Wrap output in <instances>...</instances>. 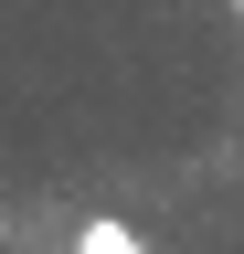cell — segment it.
Segmentation results:
<instances>
[{
  "instance_id": "cell-1",
  "label": "cell",
  "mask_w": 244,
  "mask_h": 254,
  "mask_svg": "<svg viewBox=\"0 0 244 254\" xmlns=\"http://www.w3.org/2000/svg\"><path fill=\"white\" fill-rule=\"evenodd\" d=\"M75 254H149V244H138V222H117V212H96V222L75 233Z\"/></svg>"
}]
</instances>
